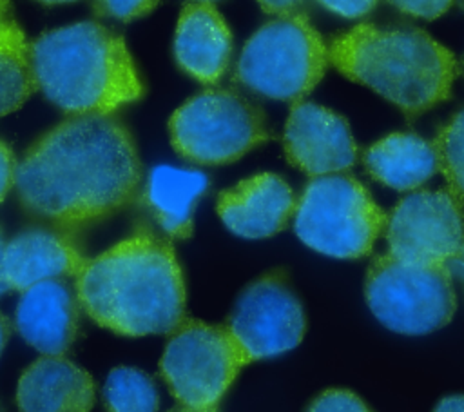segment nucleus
I'll list each match as a JSON object with an SVG mask.
<instances>
[{
    "label": "nucleus",
    "mask_w": 464,
    "mask_h": 412,
    "mask_svg": "<svg viewBox=\"0 0 464 412\" xmlns=\"http://www.w3.org/2000/svg\"><path fill=\"white\" fill-rule=\"evenodd\" d=\"M395 9L415 18L435 20L453 7L457 0H388Z\"/></svg>",
    "instance_id": "nucleus-25"
},
{
    "label": "nucleus",
    "mask_w": 464,
    "mask_h": 412,
    "mask_svg": "<svg viewBox=\"0 0 464 412\" xmlns=\"http://www.w3.org/2000/svg\"><path fill=\"white\" fill-rule=\"evenodd\" d=\"M453 261L457 263V267H459V270H460V276H462V281H464V240H462L460 249H459L457 256L453 258Z\"/></svg>",
    "instance_id": "nucleus-33"
},
{
    "label": "nucleus",
    "mask_w": 464,
    "mask_h": 412,
    "mask_svg": "<svg viewBox=\"0 0 464 412\" xmlns=\"http://www.w3.org/2000/svg\"><path fill=\"white\" fill-rule=\"evenodd\" d=\"M245 365L248 359L227 327L188 319L172 330L160 372L179 405L216 410Z\"/></svg>",
    "instance_id": "nucleus-9"
},
{
    "label": "nucleus",
    "mask_w": 464,
    "mask_h": 412,
    "mask_svg": "<svg viewBox=\"0 0 464 412\" xmlns=\"http://www.w3.org/2000/svg\"><path fill=\"white\" fill-rule=\"evenodd\" d=\"M366 303L390 330L419 336L450 323L457 309L450 265L375 256L366 272Z\"/></svg>",
    "instance_id": "nucleus-8"
},
{
    "label": "nucleus",
    "mask_w": 464,
    "mask_h": 412,
    "mask_svg": "<svg viewBox=\"0 0 464 412\" xmlns=\"http://www.w3.org/2000/svg\"><path fill=\"white\" fill-rule=\"evenodd\" d=\"M386 214L346 172L312 178L301 192L294 231L310 249L343 260L366 256L386 229Z\"/></svg>",
    "instance_id": "nucleus-6"
},
{
    "label": "nucleus",
    "mask_w": 464,
    "mask_h": 412,
    "mask_svg": "<svg viewBox=\"0 0 464 412\" xmlns=\"http://www.w3.org/2000/svg\"><path fill=\"white\" fill-rule=\"evenodd\" d=\"M366 171L395 191H413L439 171L435 145L413 132H393L362 152Z\"/></svg>",
    "instance_id": "nucleus-19"
},
{
    "label": "nucleus",
    "mask_w": 464,
    "mask_h": 412,
    "mask_svg": "<svg viewBox=\"0 0 464 412\" xmlns=\"http://www.w3.org/2000/svg\"><path fill=\"white\" fill-rule=\"evenodd\" d=\"M312 0H257L261 9L266 15L288 16V15H303Z\"/></svg>",
    "instance_id": "nucleus-28"
},
{
    "label": "nucleus",
    "mask_w": 464,
    "mask_h": 412,
    "mask_svg": "<svg viewBox=\"0 0 464 412\" xmlns=\"http://www.w3.org/2000/svg\"><path fill=\"white\" fill-rule=\"evenodd\" d=\"M170 412H216V410H198V408H190V407H183V405H179V407L172 408Z\"/></svg>",
    "instance_id": "nucleus-34"
},
{
    "label": "nucleus",
    "mask_w": 464,
    "mask_h": 412,
    "mask_svg": "<svg viewBox=\"0 0 464 412\" xmlns=\"http://www.w3.org/2000/svg\"><path fill=\"white\" fill-rule=\"evenodd\" d=\"M13 22L11 9H9V0H0V33L5 29V25Z\"/></svg>",
    "instance_id": "nucleus-31"
},
{
    "label": "nucleus",
    "mask_w": 464,
    "mask_h": 412,
    "mask_svg": "<svg viewBox=\"0 0 464 412\" xmlns=\"http://www.w3.org/2000/svg\"><path fill=\"white\" fill-rule=\"evenodd\" d=\"M225 327L248 363L297 347L306 330V318L288 274L274 269L250 281L237 296Z\"/></svg>",
    "instance_id": "nucleus-10"
},
{
    "label": "nucleus",
    "mask_w": 464,
    "mask_h": 412,
    "mask_svg": "<svg viewBox=\"0 0 464 412\" xmlns=\"http://www.w3.org/2000/svg\"><path fill=\"white\" fill-rule=\"evenodd\" d=\"M328 62V45L304 13L277 16L246 40L234 78L259 96L294 103L321 82Z\"/></svg>",
    "instance_id": "nucleus-5"
},
{
    "label": "nucleus",
    "mask_w": 464,
    "mask_h": 412,
    "mask_svg": "<svg viewBox=\"0 0 464 412\" xmlns=\"http://www.w3.org/2000/svg\"><path fill=\"white\" fill-rule=\"evenodd\" d=\"M0 412H2V408H0Z\"/></svg>",
    "instance_id": "nucleus-37"
},
{
    "label": "nucleus",
    "mask_w": 464,
    "mask_h": 412,
    "mask_svg": "<svg viewBox=\"0 0 464 412\" xmlns=\"http://www.w3.org/2000/svg\"><path fill=\"white\" fill-rule=\"evenodd\" d=\"M174 56L188 76L205 85L223 78L232 56V34L212 2H190L181 9Z\"/></svg>",
    "instance_id": "nucleus-16"
},
{
    "label": "nucleus",
    "mask_w": 464,
    "mask_h": 412,
    "mask_svg": "<svg viewBox=\"0 0 464 412\" xmlns=\"http://www.w3.org/2000/svg\"><path fill=\"white\" fill-rule=\"evenodd\" d=\"M295 205L294 191L281 176L261 172L219 192L216 209L228 231L257 240L283 231Z\"/></svg>",
    "instance_id": "nucleus-14"
},
{
    "label": "nucleus",
    "mask_w": 464,
    "mask_h": 412,
    "mask_svg": "<svg viewBox=\"0 0 464 412\" xmlns=\"http://www.w3.org/2000/svg\"><path fill=\"white\" fill-rule=\"evenodd\" d=\"M34 89L29 42L13 20L0 33V118L20 109Z\"/></svg>",
    "instance_id": "nucleus-20"
},
{
    "label": "nucleus",
    "mask_w": 464,
    "mask_h": 412,
    "mask_svg": "<svg viewBox=\"0 0 464 412\" xmlns=\"http://www.w3.org/2000/svg\"><path fill=\"white\" fill-rule=\"evenodd\" d=\"M208 189V176L198 169L154 167L143 187V201L158 227L174 240L192 234V214Z\"/></svg>",
    "instance_id": "nucleus-18"
},
{
    "label": "nucleus",
    "mask_w": 464,
    "mask_h": 412,
    "mask_svg": "<svg viewBox=\"0 0 464 412\" xmlns=\"http://www.w3.org/2000/svg\"><path fill=\"white\" fill-rule=\"evenodd\" d=\"M7 336H9V325H7V319L0 314V354L4 350V345L7 341Z\"/></svg>",
    "instance_id": "nucleus-32"
},
{
    "label": "nucleus",
    "mask_w": 464,
    "mask_h": 412,
    "mask_svg": "<svg viewBox=\"0 0 464 412\" xmlns=\"http://www.w3.org/2000/svg\"><path fill=\"white\" fill-rule=\"evenodd\" d=\"M433 412H464V396H448L440 399Z\"/></svg>",
    "instance_id": "nucleus-29"
},
{
    "label": "nucleus",
    "mask_w": 464,
    "mask_h": 412,
    "mask_svg": "<svg viewBox=\"0 0 464 412\" xmlns=\"http://www.w3.org/2000/svg\"><path fill=\"white\" fill-rule=\"evenodd\" d=\"M140 183L129 127L114 114H71L25 151L14 191L31 218L74 234L125 209Z\"/></svg>",
    "instance_id": "nucleus-1"
},
{
    "label": "nucleus",
    "mask_w": 464,
    "mask_h": 412,
    "mask_svg": "<svg viewBox=\"0 0 464 412\" xmlns=\"http://www.w3.org/2000/svg\"><path fill=\"white\" fill-rule=\"evenodd\" d=\"M5 245H7V240L4 238V232L0 229V296L5 294L9 289L7 281H5V276H4V254H5Z\"/></svg>",
    "instance_id": "nucleus-30"
},
{
    "label": "nucleus",
    "mask_w": 464,
    "mask_h": 412,
    "mask_svg": "<svg viewBox=\"0 0 464 412\" xmlns=\"http://www.w3.org/2000/svg\"><path fill=\"white\" fill-rule=\"evenodd\" d=\"M92 378L63 356H42L18 379L20 412H91Z\"/></svg>",
    "instance_id": "nucleus-17"
},
{
    "label": "nucleus",
    "mask_w": 464,
    "mask_h": 412,
    "mask_svg": "<svg viewBox=\"0 0 464 412\" xmlns=\"http://www.w3.org/2000/svg\"><path fill=\"white\" fill-rule=\"evenodd\" d=\"M306 412H372L353 392L332 388L319 394Z\"/></svg>",
    "instance_id": "nucleus-24"
},
{
    "label": "nucleus",
    "mask_w": 464,
    "mask_h": 412,
    "mask_svg": "<svg viewBox=\"0 0 464 412\" xmlns=\"http://www.w3.org/2000/svg\"><path fill=\"white\" fill-rule=\"evenodd\" d=\"M38 91L71 114H112L143 94L123 38L98 22H76L29 42Z\"/></svg>",
    "instance_id": "nucleus-3"
},
{
    "label": "nucleus",
    "mask_w": 464,
    "mask_h": 412,
    "mask_svg": "<svg viewBox=\"0 0 464 412\" xmlns=\"http://www.w3.org/2000/svg\"><path fill=\"white\" fill-rule=\"evenodd\" d=\"M87 260L72 234L38 225L7 240L4 276L9 289L24 292L42 281L76 278Z\"/></svg>",
    "instance_id": "nucleus-13"
},
{
    "label": "nucleus",
    "mask_w": 464,
    "mask_h": 412,
    "mask_svg": "<svg viewBox=\"0 0 464 412\" xmlns=\"http://www.w3.org/2000/svg\"><path fill=\"white\" fill-rule=\"evenodd\" d=\"M40 4H45V5H56V4H69V2H76V0H36Z\"/></svg>",
    "instance_id": "nucleus-35"
},
{
    "label": "nucleus",
    "mask_w": 464,
    "mask_h": 412,
    "mask_svg": "<svg viewBox=\"0 0 464 412\" xmlns=\"http://www.w3.org/2000/svg\"><path fill=\"white\" fill-rule=\"evenodd\" d=\"M330 64L415 118L448 100L457 76L450 49L426 31L359 24L328 44Z\"/></svg>",
    "instance_id": "nucleus-4"
},
{
    "label": "nucleus",
    "mask_w": 464,
    "mask_h": 412,
    "mask_svg": "<svg viewBox=\"0 0 464 412\" xmlns=\"http://www.w3.org/2000/svg\"><path fill=\"white\" fill-rule=\"evenodd\" d=\"M192 2H214V0H192Z\"/></svg>",
    "instance_id": "nucleus-36"
},
{
    "label": "nucleus",
    "mask_w": 464,
    "mask_h": 412,
    "mask_svg": "<svg viewBox=\"0 0 464 412\" xmlns=\"http://www.w3.org/2000/svg\"><path fill=\"white\" fill-rule=\"evenodd\" d=\"M80 301L63 280L36 283L22 292L14 325L20 336L44 356H63L78 332Z\"/></svg>",
    "instance_id": "nucleus-15"
},
{
    "label": "nucleus",
    "mask_w": 464,
    "mask_h": 412,
    "mask_svg": "<svg viewBox=\"0 0 464 412\" xmlns=\"http://www.w3.org/2000/svg\"><path fill=\"white\" fill-rule=\"evenodd\" d=\"M160 0H92V11L102 18L132 22L149 15Z\"/></svg>",
    "instance_id": "nucleus-23"
},
{
    "label": "nucleus",
    "mask_w": 464,
    "mask_h": 412,
    "mask_svg": "<svg viewBox=\"0 0 464 412\" xmlns=\"http://www.w3.org/2000/svg\"><path fill=\"white\" fill-rule=\"evenodd\" d=\"M283 147L286 160L312 178L344 172L357 162V145L348 122L306 100L292 103Z\"/></svg>",
    "instance_id": "nucleus-12"
},
{
    "label": "nucleus",
    "mask_w": 464,
    "mask_h": 412,
    "mask_svg": "<svg viewBox=\"0 0 464 412\" xmlns=\"http://www.w3.org/2000/svg\"><path fill=\"white\" fill-rule=\"evenodd\" d=\"M80 307L121 336L172 332L183 323L185 281L172 245L150 232L89 258L74 278Z\"/></svg>",
    "instance_id": "nucleus-2"
},
{
    "label": "nucleus",
    "mask_w": 464,
    "mask_h": 412,
    "mask_svg": "<svg viewBox=\"0 0 464 412\" xmlns=\"http://www.w3.org/2000/svg\"><path fill=\"white\" fill-rule=\"evenodd\" d=\"M433 145L448 191L464 205V109L439 129Z\"/></svg>",
    "instance_id": "nucleus-22"
},
{
    "label": "nucleus",
    "mask_w": 464,
    "mask_h": 412,
    "mask_svg": "<svg viewBox=\"0 0 464 412\" xmlns=\"http://www.w3.org/2000/svg\"><path fill=\"white\" fill-rule=\"evenodd\" d=\"M107 412H158L160 396L149 374L132 367L111 370L103 387Z\"/></svg>",
    "instance_id": "nucleus-21"
},
{
    "label": "nucleus",
    "mask_w": 464,
    "mask_h": 412,
    "mask_svg": "<svg viewBox=\"0 0 464 412\" xmlns=\"http://www.w3.org/2000/svg\"><path fill=\"white\" fill-rule=\"evenodd\" d=\"M170 143L187 162L225 165L272 138L265 111L232 89H208L174 111Z\"/></svg>",
    "instance_id": "nucleus-7"
},
{
    "label": "nucleus",
    "mask_w": 464,
    "mask_h": 412,
    "mask_svg": "<svg viewBox=\"0 0 464 412\" xmlns=\"http://www.w3.org/2000/svg\"><path fill=\"white\" fill-rule=\"evenodd\" d=\"M462 240V203L450 191H415L386 220L388 254L404 261L448 265Z\"/></svg>",
    "instance_id": "nucleus-11"
},
{
    "label": "nucleus",
    "mask_w": 464,
    "mask_h": 412,
    "mask_svg": "<svg viewBox=\"0 0 464 412\" xmlns=\"http://www.w3.org/2000/svg\"><path fill=\"white\" fill-rule=\"evenodd\" d=\"M324 9L344 16V18H361L368 15L379 0H317Z\"/></svg>",
    "instance_id": "nucleus-26"
},
{
    "label": "nucleus",
    "mask_w": 464,
    "mask_h": 412,
    "mask_svg": "<svg viewBox=\"0 0 464 412\" xmlns=\"http://www.w3.org/2000/svg\"><path fill=\"white\" fill-rule=\"evenodd\" d=\"M18 162L11 147L0 140V203L7 196V192L14 187Z\"/></svg>",
    "instance_id": "nucleus-27"
}]
</instances>
